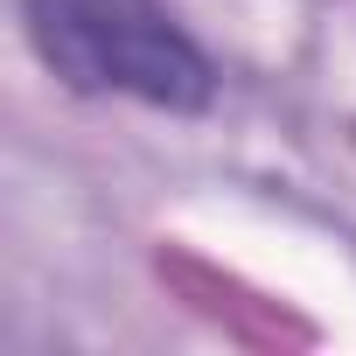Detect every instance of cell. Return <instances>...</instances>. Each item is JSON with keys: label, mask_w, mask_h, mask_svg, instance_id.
<instances>
[{"label": "cell", "mask_w": 356, "mask_h": 356, "mask_svg": "<svg viewBox=\"0 0 356 356\" xmlns=\"http://www.w3.org/2000/svg\"><path fill=\"white\" fill-rule=\"evenodd\" d=\"M22 35L77 98H126L175 119L217 105V63L168 0H22Z\"/></svg>", "instance_id": "6da1fadb"}]
</instances>
